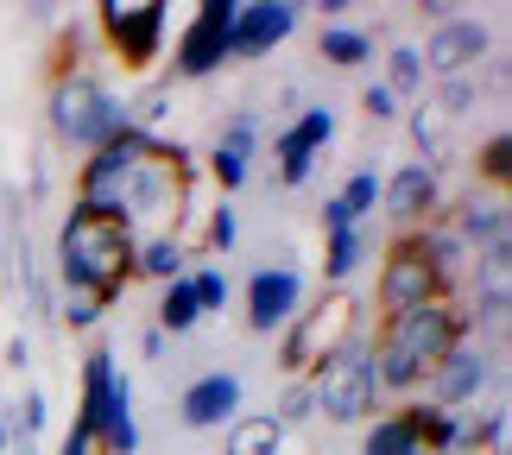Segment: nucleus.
Returning <instances> with one entry per match:
<instances>
[{
  "instance_id": "1",
  "label": "nucleus",
  "mask_w": 512,
  "mask_h": 455,
  "mask_svg": "<svg viewBox=\"0 0 512 455\" xmlns=\"http://www.w3.org/2000/svg\"><path fill=\"white\" fill-rule=\"evenodd\" d=\"M456 342H468V316H462L456 298H437V304L380 316V335L367 342V354H373V386L411 399V392H424V373L437 367Z\"/></svg>"
},
{
  "instance_id": "2",
  "label": "nucleus",
  "mask_w": 512,
  "mask_h": 455,
  "mask_svg": "<svg viewBox=\"0 0 512 455\" xmlns=\"http://www.w3.org/2000/svg\"><path fill=\"white\" fill-rule=\"evenodd\" d=\"M133 253H140V241H133L127 222L70 203V215L57 222V285L95 291L102 304H114L133 285Z\"/></svg>"
},
{
  "instance_id": "3",
  "label": "nucleus",
  "mask_w": 512,
  "mask_h": 455,
  "mask_svg": "<svg viewBox=\"0 0 512 455\" xmlns=\"http://www.w3.org/2000/svg\"><path fill=\"white\" fill-rule=\"evenodd\" d=\"M45 121H51L57 146H70V152L89 158L95 146H108L114 133L133 121V108L83 64V57H57V64H51V89H45Z\"/></svg>"
},
{
  "instance_id": "4",
  "label": "nucleus",
  "mask_w": 512,
  "mask_h": 455,
  "mask_svg": "<svg viewBox=\"0 0 512 455\" xmlns=\"http://www.w3.org/2000/svg\"><path fill=\"white\" fill-rule=\"evenodd\" d=\"M354 342H367V335H361V298L336 285V291H323L310 310L291 316V329H285V342H279V373L304 380L310 367H323L329 354H342Z\"/></svg>"
},
{
  "instance_id": "5",
  "label": "nucleus",
  "mask_w": 512,
  "mask_h": 455,
  "mask_svg": "<svg viewBox=\"0 0 512 455\" xmlns=\"http://www.w3.org/2000/svg\"><path fill=\"white\" fill-rule=\"evenodd\" d=\"M304 386H310V405H317V418H329V424H367L373 405H380L367 342H354V348H342V354H329L323 367H310Z\"/></svg>"
},
{
  "instance_id": "6",
  "label": "nucleus",
  "mask_w": 512,
  "mask_h": 455,
  "mask_svg": "<svg viewBox=\"0 0 512 455\" xmlns=\"http://www.w3.org/2000/svg\"><path fill=\"white\" fill-rule=\"evenodd\" d=\"M165 26V0H102L95 7V32L121 70H152V57L165 51Z\"/></svg>"
},
{
  "instance_id": "7",
  "label": "nucleus",
  "mask_w": 512,
  "mask_h": 455,
  "mask_svg": "<svg viewBox=\"0 0 512 455\" xmlns=\"http://www.w3.org/2000/svg\"><path fill=\"white\" fill-rule=\"evenodd\" d=\"M487 386H506V348H487V342L468 335V342H456L437 367L424 373V392H430L424 405L462 411V405H481Z\"/></svg>"
},
{
  "instance_id": "8",
  "label": "nucleus",
  "mask_w": 512,
  "mask_h": 455,
  "mask_svg": "<svg viewBox=\"0 0 512 455\" xmlns=\"http://www.w3.org/2000/svg\"><path fill=\"white\" fill-rule=\"evenodd\" d=\"M437 298H456V285H449L443 272L424 260L411 234H399V241L386 247V260H380V285H373V304H380V316H399V310L437 304Z\"/></svg>"
},
{
  "instance_id": "9",
  "label": "nucleus",
  "mask_w": 512,
  "mask_h": 455,
  "mask_svg": "<svg viewBox=\"0 0 512 455\" xmlns=\"http://www.w3.org/2000/svg\"><path fill=\"white\" fill-rule=\"evenodd\" d=\"M424 57V76H481V64L494 57V26L487 19H468V13H449L430 26V38L418 45Z\"/></svg>"
},
{
  "instance_id": "10",
  "label": "nucleus",
  "mask_w": 512,
  "mask_h": 455,
  "mask_svg": "<svg viewBox=\"0 0 512 455\" xmlns=\"http://www.w3.org/2000/svg\"><path fill=\"white\" fill-rule=\"evenodd\" d=\"M228 26H234V0H203L190 13V26L177 32V57H171L177 83H203V76L228 64Z\"/></svg>"
},
{
  "instance_id": "11",
  "label": "nucleus",
  "mask_w": 512,
  "mask_h": 455,
  "mask_svg": "<svg viewBox=\"0 0 512 455\" xmlns=\"http://www.w3.org/2000/svg\"><path fill=\"white\" fill-rule=\"evenodd\" d=\"M380 203H386V222L399 234H418L424 222H437V215L449 209L443 171L424 165V158H411V165H399L392 177H380Z\"/></svg>"
},
{
  "instance_id": "12",
  "label": "nucleus",
  "mask_w": 512,
  "mask_h": 455,
  "mask_svg": "<svg viewBox=\"0 0 512 455\" xmlns=\"http://www.w3.org/2000/svg\"><path fill=\"white\" fill-rule=\"evenodd\" d=\"M241 304H247V329L253 335H285L291 316L304 310V272L298 266H260L247 279Z\"/></svg>"
},
{
  "instance_id": "13",
  "label": "nucleus",
  "mask_w": 512,
  "mask_h": 455,
  "mask_svg": "<svg viewBox=\"0 0 512 455\" xmlns=\"http://www.w3.org/2000/svg\"><path fill=\"white\" fill-rule=\"evenodd\" d=\"M241 399H247L241 373L209 367V373H196V380L177 392V418H184V430H228L234 418H241Z\"/></svg>"
},
{
  "instance_id": "14",
  "label": "nucleus",
  "mask_w": 512,
  "mask_h": 455,
  "mask_svg": "<svg viewBox=\"0 0 512 455\" xmlns=\"http://www.w3.org/2000/svg\"><path fill=\"white\" fill-rule=\"evenodd\" d=\"M304 7L291 0H234V26H228V57H266L272 45H285L298 32Z\"/></svg>"
},
{
  "instance_id": "15",
  "label": "nucleus",
  "mask_w": 512,
  "mask_h": 455,
  "mask_svg": "<svg viewBox=\"0 0 512 455\" xmlns=\"http://www.w3.org/2000/svg\"><path fill=\"white\" fill-rule=\"evenodd\" d=\"M329 140H336V114H329V108H298V114H291V121L279 127V190L310 184L317 152Z\"/></svg>"
},
{
  "instance_id": "16",
  "label": "nucleus",
  "mask_w": 512,
  "mask_h": 455,
  "mask_svg": "<svg viewBox=\"0 0 512 455\" xmlns=\"http://www.w3.org/2000/svg\"><path fill=\"white\" fill-rule=\"evenodd\" d=\"M443 222L456 228V241L468 247V260L487 253V247H500V241H512V203H506V190H468L462 203L443 209Z\"/></svg>"
},
{
  "instance_id": "17",
  "label": "nucleus",
  "mask_w": 512,
  "mask_h": 455,
  "mask_svg": "<svg viewBox=\"0 0 512 455\" xmlns=\"http://www.w3.org/2000/svg\"><path fill=\"white\" fill-rule=\"evenodd\" d=\"M253 152H260V114L234 108L222 121V133H215V146H209V184L222 196H234L253 177Z\"/></svg>"
},
{
  "instance_id": "18",
  "label": "nucleus",
  "mask_w": 512,
  "mask_h": 455,
  "mask_svg": "<svg viewBox=\"0 0 512 455\" xmlns=\"http://www.w3.org/2000/svg\"><path fill=\"white\" fill-rule=\"evenodd\" d=\"M380 209V171H354L348 184L323 203V234H342V228H361L367 215Z\"/></svg>"
},
{
  "instance_id": "19",
  "label": "nucleus",
  "mask_w": 512,
  "mask_h": 455,
  "mask_svg": "<svg viewBox=\"0 0 512 455\" xmlns=\"http://www.w3.org/2000/svg\"><path fill=\"white\" fill-rule=\"evenodd\" d=\"M361 455H430L424 437H418V424H411V411H380V418H367L361 430Z\"/></svg>"
},
{
  "instance_id": "20",
  "label": "nucleus",
  "mask_w": 512,
  "mask_h": 455,
  "mask_svg": "<svg viewBox=\"0 0 512 455\" xmlns=\"http://www.w3.org/2000/svg\"><path fill=\"white\" fill-rule=\"evenodd\" d=\"M285 437L291 430L272 424V411H241V418L228 424V437H222V455H279Z\"/></svg>"
},
{
  "instance_id": "21",
  "label": "nucleus",
  "mask_w": 512,
  "mask_h": 455,
  "mask_svg": "<svg viewBox=\"0 0 512 455\" xmlns=\"http://www.w3.org/2000/svg\"><path fill=\"white\" fill-rule=\"evenodd\" d=\"M190 272V253L171 241V234H152V241H140V253H133V279H159V285H171V279H184Z\"/></svg>"
},
{
  "instance_id": "22",
  "label": "nucleus",
  "mask_w": 512,
  "mask_h": 455,
  "mask_svg": "<svg viewBox=\"0 0 512 455\" xmlns=\"http://www.w3.org/2000/svg\"><path fill=\"white\" fill-rule=\"evenodd\" d=\"M317 57L336 64V70H361V64H373V32H361V26H323Z\"/></svg>"
},
{
  "instance_id": "23",
  "label": "nucleus",
  "mask_w": 512,
  "mask_h": 455,
  "mask_svg": "<svg viewBox=\"0 0 512 455\" xmlns=\"http://www.w3.org/2000/svg\"><path fill=\"white\" fill-rule=\"evenodd\" d=\"M196 323H203V304H196V291H190V272H184V279H171V285H159V323H152V329L190 335Z\"/></svg>"
},
{
  "instance_id": "24",
  "label": "nucleus",
  "mask_w": 512,
  "mask_h": 455,
  "mask_svg": "<svg viewBox=\"0 0 512 455\" xmlns=\"http://www.w3.org/2000/svg\"><path fill=\"white\" fill-rule=\"evenodd\" d=\"M367 260V234L361 228H342V234H323V279L342 285L354 266Z\"/></svg>"
},
{
  "instance_id": "25",
  "label": "nucleus",
  "mask_w": 512,
  "mask_h": 455,
  "mask_svg": "<svg viewBox=\"0 0 512 455\" xmlns=\"http://www.w3.org/2000/svg\"><path fill=\"white\" fill-rule=\"evenodd\" d=\"M380 83H386L392 95H399V102H405V95H418V89L430 83L418 45H392V51H386V76H380Z\"/></svg>"
},
{
  "instance_id": "26",
  "label": "nucleus",
  "mask_w": 512,
  "mask_h": 455,
  "mask_svg": "<svg viewBox=\"0 0 512 455\" xmlns=\"http://www.w3.org/2000/svg\"><path fill=\"white\" fill-rule=\"evenodd\" d=\"M234 241H241V215H234V203L222 196L215 209H203V253L222 260V253H234Z\"/></svg>"
},
{
  "instance_id": "27",
  "label": "nucleus",
  "mask_w": 512,
  "mask_h": 455,
  "mask_svg": "<svg viewBox=\"0 0 512 455\" xmlns=\"http://www.w3.org/2000/svg\"><path fill=\"white\" fill-rule=\"evenodd\" d=\"M475 102H481V76H443L430 114H437V121H456V114H468Z\"/></svg>"
},
{
  "instance_id": "28",
  "label": "nucleus",
  "mask_w": 512,
  "mask_h": 455,
  "mask_svg": "<svg viewBox=\"0 0 512 455\" xmlns=\"http://www.w3.org/2000/svg\"><path fill=\"white\" fill-rule=\"evenodd\" d=\"M475 165H481V184L487 190H506V177H512V133H487V146L475 152Z\"/></svg>"
},
{
  "instance_id": "29",
  "label": "nucleus",
  "mask_w": 512,
  "mask_h": 455,
  "mask_svg": "<svg viewBox=\"0 0 512 455\" xmlns=\"http://www.w3.org/2000/svg\"><path fill=\"white\" fill-rule=\"evenodd\" d=\"M190 291H196V304H203V316L222 310L228 304V272L222 266H190Z\"/></svg>"
},
{
  "instance_id": "30",
  "label": "nucleus",
  "mask_w": 512,
  "mask_h": 455,
  "mask_svg": "<svg viewBox=\"0 0 512 455\" xmlns=\"http://www.w3.org/2000/svg\"><path fill=\"white\" fill-rule=\"evenodd\" d=\"M304 418H317V405H310V386H304V380H291V386L279 392V405H272V424L291 430V424H304Z\"/></svg>"
},
{
  "instance_id": "31",
  "label": "nucleus",
  "mask_w": 512,
  "mask_h": 455,
  "mask_svg": "<svg viewBox=\"0 0 512 455\" xmlns=\"http://www.w3.org/2000/svg\"><path fill=\"white\" fill-rule=\"evenodd\" d=\"M57 316H64L70 329H95L108 316V304L95 298V291H64V304H57Z\"/></svg>"
},
{
  "instance_id": "32",
  "label": "nucleus",
  "mask_w": 512,
  "mask_h": 455,
  "mask_svg": "<svg viewBox=\"0 0 512 455\" xmlns=\"http://www.w3.org/2000/svg\"><path fill=\"white\" fill-rule=\"evenodd\" d=\"M361 108H367V121H380V127H386V121H399V114H405V108H399V95H392V89L380 83V76H373V83L361 89Z\"/></svg>"
},
{
  "instance_id": "33",
  "label": "nucleus",
  "mask_w": 512,
  "mask_h": 455,
  "mask_svg": "<svg viewBox=\"0 0 512 455\" xmlns=\"http://www.w3.org/2000/svg\"><path fill=\"white\" fill-rule=\"evenodd\" d=\"M411 140H418V152L437 165V152H443V121L430 108H411Z\"/></svg>"
},
{
  "instance_id": "34",
  "label": "nucleus",
  "mask_w": 512,
  "mask_h": 455,
  "mask_svg": "<svg viewBox=\"0 0 512 455\" xmlns=\"http://www.w3.org/2000/svg\"><path fill=\"white\" fill-rule=\"evenodd\" d=\"M57 455H95V437H89V430H76V424H70V437H64V449H57Z\"/></svg>"
},
{
  "instance_id": "35",
  "label": "nucleus",
  "mask_w": 512,
  "mask_h": 455,
  "mask_svg": "<svg viewBox=\"0 0 512 455\" xmlns=\"http://www.w3.org/2000/svg\"><path fill=\"white\" fill-rule=\"evenodd\" d=\"M165 342H171L165 329H146V335H140V354H146V361H165Z\"/></svg>"
},
{
  "instance_id": "36",
  "label": "nucleus",
  "mask_w": 512,
  "mask_h": 455,
  "mask_svg": "<svg viewBox=\"0 0 512 455\" xmlns=\"http://www.w3.org/2000/svg\"><path fill=\"white\" fill-rule=\"evenodd\" d=\"M7 367H26V335H7Z\"/></svg>"
},
{
  "instance_id": "37",
  "label": "nucleus",
  "mask_w": 512,
  "mask_h": 455,
  "mask_svg": "<svg viewBox=\"0 0 512 455\" xmlns=\"http://www.w3.org/2000/svg\"><path fill=\"white\" fill-rule=\"evenodd\" d=\"M0 215H7V203H0ZM0 228H7V222H0Z\"/></svg>"
}]
</instances>
